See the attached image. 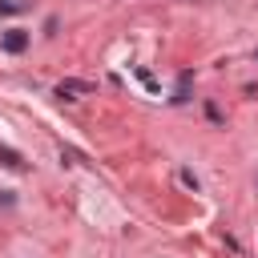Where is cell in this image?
<instances>
[{
    "label": "cell",
    "mask_w": 258,
    "mask_h": 258,
    "mask_svg": "<svg viewBox=\"0 0 258 258\" xmlns=\"http://www.w3.org/2000/svg\"><path fill=\"white\" fill-rule=\"evenodd\" d=\"M0 165H4V169H24V157H20L12 145H0Z\"/></svg>",
    "instance_id": "cell-3"
},
{
    "label": "cell",
    "mask_w": 258,
    "mask_h": 258,
    "mask_svg": "<svg viewBox=\"0 0 258 258\" xmlns=\"http://www.w3.org/2000/svg\"><path fill=\"white\" fill-rule=\"evenodd\" d=\"M206 117H210V121H214V125H226V121H222V109H218V105H214V101H206Z\"/></svg>",
    "instance_id": "cell-6"
},
{
    "label": "cell",
    "mask_w": 258,
    "mask_h": 258,
    "mask_svg": "<svg viewBox=\"0 0 258 258\" xmlns=\"http://www.w3.org/2000/svg\"><path fill=\"white\" fill-rule=\"evenodd\" d=\"M52 93H56L60 101H77L81 93H93V85H89V81H77V77H69V81H60Z\"/></svg>",
    "instance_id": "cell-1"
},
{
    "label": "cell",
    "mask_w": 258,
    "mask_h": 258,
    "mask_svg": "<svg viewBox=\"0 0 258 258\" xmlns=\"http://www.w3.org/2000/svg\"><path fill=\"white\" fill-rule=\"evenodd\" d=\"M0 44H4V52H24V48H28V32H24V28H8V32L0 36Z\"/></svg>",
    "instance_id": "cell-2"
},
{
    "label": "cell",
    "mask_w": 258,
    "mask_h": 258,
    "mask_svg": "<svg viewBox=\"0 0 258 258\" xmlns=\"http://www.w3.org/2000/svg\"><path fill=\"white\" fill-rule=\"evenodd\" d=\"M177 177H181V185H185V189H194V194L202 189V181H198V173H194V169H181Z\"/></svg>",
    "instance_id": "cell-5"
},
{
    "label": "cell",
    "mask_w": 258,
    "mask_h": 258,
    "mask_svg": "<svg viewBox=\"0 0 258 258\" xmlns=\"http://www.w3.org/2000/svg\"><path fill=\"white\" fill-rule=\"evenodd\" d=\"M137 81H141L145 89H157V81H153V73H149V69H137Z\"/></svg>",
    "instance_id": "cell-7"
},
{
    "label": "cell",
    "mask_w": 258,
    "mask_h": 258,
    "mask_svg": "<svg viewBox=\"0 0 258 258\" xmlns=\"http://www.w3.org/2000/svg\"><path fill=\"white\" fill-rule=\"evenodd\" d=\"M60 157H64L69 165H89V157H85L81 149H73V145H60Z\"/></svg>",
    "instance_id": "cell-4"
},
{
    "label": "cell",
    "mask_w": 258,
    "mask_h": 258,
    "mask_svg": "<svg viewBox=\"0 0 258 258\" xmlns=\"http://www.w3.org/2000/svg\"><path fill=\"white\" fill-rule=\"evenodd\" d=\"M254 56H258V52H254Z\"/></svg>",
    "instance_id": "cell-8"
}]
</instances>
